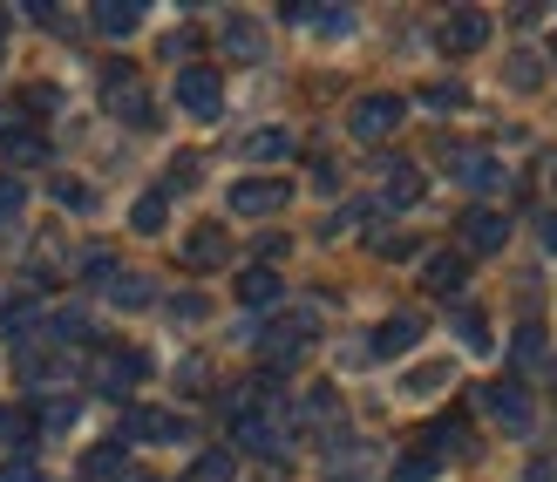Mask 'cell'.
Listing matches in <instances>:
<instances>
[{"mask_svg": "<svg viewBox=\"0 0 557 482\" xmlns=\"http://www.w3.org/2000/svg\"><path fill=\"white\" fill-rule=\"evenodd\" d=\"M102 102H109V116L129 123V129H150V123H157V102H150L144 82H136L129 62H109V69H102Z\"/></svg>", "mask_w": 557, "mask_h": 482, "instance_id": "cell-1", "label": "cell"}, {"mask_svg": "<svg viewBox=\"0 0 557 482\" xmlns=\"http://www.w3.org/2000/svg\"><path fill=\"white\" fill-rule=\"evenodd\" d=\"M442 381H449V367H422V374H414V381H408V394H435Z\"/></svg>", "mask_w": 557, "mask_h": 482, "instance_id": "cell-41", "label": "cell"}, {"mask_svg": "<svg viewBox=\"0 0 557 482\" xmlns=\"http://www.w3.org/2000/svg\"><path fill=\"white\" fill-rule=\"evenodd\" d=\"M75 272H82V286H109V279H116V251H109V245H89Z\"/></svg>", "mask_w": 557, "mask_h": 482, "instance_id": "cell-25", "label": "cell"}, {"mask_svg": "<svg viewBox=\"0 0 557 482\" xmlns=\"http://www.w3.org/2000/svg\"><path fill=\"white\" fill-rule=\"evenodd\" d=\"M232 475H238V462L225 456V448H205V456L184 469V482H232Z\"/></svg>", "mask_w": 557, "mask_h": 482, "instance_id": "cell-23", "label": "cell"}, {"mask_svg": "<svg viewBox=\"0 0 557 482\" xmlns=\"http://www.w3.org/2000/svg\"><path fill=\"white\" fill-rule=\"evenodd\" d=\"M401 96H360L354 102V116H347V129L360 136V144H381V136H395V123H401Z\"/></svg>", "mask_w": 557, "mask_h": 482, "instance_id": "cell-5", "label": "cell"}, {"mask_svg": "<svg viewBox=\"0 0 557 482\" xmlns=\"http://www.w3.org/2000/svg\"><path fill=\"white\" fill-rule=\"evenodd\" d=\"M96 27H102V35H136V27H144V8H136V0H102Z\"/></svg>", "mask_w": 557, "mask_h": 482, "instance_id": "cell-18", "label": "cell"}, {"mask_svg": "<svg viewBox=\"0 0 557 482\" xmlns=\"http://www.w3.org/2000/svg\"><path fill=\"white\" fill-rule=\"evenodd\" d=\"M252 339H259L265 367L278 374V367H293V360L306 354V339H313V313H293V320H278V326H265V333H252Z\"/></svg>", "mask_w": 557, "mask_h": 482, "instance_id": "cell-2", "label": "cell"}, {"mask_svg": "<svg viewBox=\"0 0 557 482\" xmlns=\"http://www.w3.org/2000/svg\"><path fill=\"white\" fill-rule=\"evenodd\" d=\"M510 82H517V89H537V82H544L537 54H517V62H510Z\"/></svg>", "mask_w": 557, "mask_h": 482, "instance_id": "cell-36", "label": "cell"}, {"mask_svg": "<svg viewBox=\"0 0 557 482\" xmlns=\"http://www.w3.org/2000/svg\"><path fill=\"white\" fill-rule=\"evenodd\" d=\"M0 482H41V469L21 456V462H8V469H0Z\"/></svg>", "mask_w": 557, "mask_h": 482, "instance_id": "cell-43", "label": "cell"}, {"mask_svg": "<svg viewBox=\"0 0 557 482\" xmlns=\"http://www.w3.org/2000/svg\"><path fill=\"white\" fill-rule=\"evenodd\" d=\"M163 218H171V190H144V197L129 205V224H136V232H163Z\"/></svg>", "mask_w": 557, "mask_h": 482, "instance_id": "cell-20", "label": "cell"}, {"mask_svg": "<svg viewBox=\"0 0 557 482\" xmlns=\"http://www.w3.org/2000/svg\"><path fill=\"white\" fill-rule=\"evenodd\" d=\"M245 157H252V163H278V157H293V136L286 129H252V136H245Z\"/></svg>", "mask_w": 557, "mask_h": 482, "instance_id": "cell-22", "label": "cell"}, {"mask_svg": "<svg viewBox=\"0 0 557 482\" xmlns=\"http://www.w3.org/2000/svg\"><path fill=\"white\" fill-rule=\"evenodd\" d=\"M177 109L198 123H218V109H225V82H218V69H184L177 75Z\"/></svg>", "mask_w": 557, "mask_h": 482, "instance_id": "cell-3", "label": "cell"}, {"mask_svg": "<svg viewBox=\"0 0 557 482\" xmlns=\"http://www.w3.org/2000/svg\"><path fill=\"white\" fill-rule=\"evenodd\" d=\"M144 374H150V360L136 354V347H102V354H96V387H102V394H129Z\"/></svg>", "mask_w": 557, "mask_h": 482, "instance_id": "cell-6", "label": "cell"}, {"mask_svg": "<svg viewBox=\"0 0 557 482\" xmlns=\"http://www.w3.org/2000/svg\"><path fill=\"white\" fill-rule=\"evenodd\" d=\"M550 177H557V170H550Z\"/></svg>", "mask_w": 557, "mask_h": 482, "instance_id": "cell-48", "label": "cell"}, {"mask_svg": "<svg viewBox=\"0 0 557 482\" xmlns=\"http://www.w3.org/2000/svg\"><path fill=\"white\" fill-rule=\"evenodd\" d=\"M462 279H469V259H462V251H429V265H422V286H429V293L456 299Z\"/></svg>", "mask_w": 557, "mask_h": 482, "instance_id": "cell-13", "label": "cell"}, {"mask_svg": "<svg viewBox=\"0 0 557 482\" xmlns=\"http://www.w3.org/2000/svg\"><path fill=\"white\" fill-rule=\"evenodd\" d=\"M129 469V456H123V442H96L89 456H82V475L75 482H116Z\"/></svg>", "mask_w": 557, "mask_h": 482, "instance_id": "cell-17", "label": "cell"}, {"mask_svg": "<svg viewBox=\"0 0 557 482\" xmlns=\"http://www.w3.org/2000/svg\"><path fill=\"white\" fill-rule=\"evenodd\" d=\"M490 41V14H476V8H456L449 21H442V48L449 54H476Z\"/></svg>", "mask_w": 557, "mask_h": 482, "instance_id": "cell-11", "label": "cell"}, {"mask_svg": "<svg viewBox=\"0 0 557 482\" xmlns=\"http://www.w3.org/2000/svg\"><path fill=\"white\" fill-rule=\"evenodd\" d=\"M184 184H198V157H177L171 163V190H184Z\"/></svg>", "mask_w": 557, "mask_h": 482, "instance_id": "cell-42", "label": "cell"}, {"mask_svg": "<svg viewBox=\"0 0 557 482\" xmlns=\"http://www.w3.org/2000/svg\"><path fill=\"white\" fill-rule=\"evenodd\" d=\"M109 299H116L123 313H136V306H150V299H157V286H150L144 272H136V279H109Z\"/></svg>", "mask_w": 557, "mask_h": 482, "instance_id": "cell-26", "label": "cell"}, {"mask_svg": "<svg viewBox=\"0 0 557 482\" xmlns=\"http://www.w3.org/2000/svg\"><path fill=\"white\" fill-rule=\"evenodd\" d=\"M456 184H469V190H504V163H496L490 150H456Z\"/></svg>", "mask_w": 557, "mask_h": 482, "instance_id": "cell-14", "label": "cell"}, {"mask_svg": "<svg viewBox=\"0 0 557 482\" xmlns=\"http://www.w3.org/2000/svg\"><path fill=\"white\" fill-rule=\"evenodd\" d=\"M171 320H205V299L198 293H177L171 299Z\"/></svg>", "mask_w": 557, "mask_h": 482, "instance_id": "cell-40", "label": "cell"}, {"mask_svg": "<svg viewBox=\"0 0 557 482\" xmlns=\"http://www.w3.org/2000/svg\"><path fill=\"white\" fill-rule=\"evenodd\" d=\"M414 339H422V313H387L381 326H374V339H368V354L374 360H395V354H408Z\"/></svg>", "mask_w": 557, "mask_h": 482, "instance_id": "cell-10", "label": "cell"}, {"mask_svg": "<svg viewBox=\"0 0 557 482\" xmlns=\"http://www.w3.org/2000/svg\"><path fill=\"white\" fill-rule=\"evenodd\" d=\"M483 408H490L496 421H504L510 435H523V429H531V394H523L517 381H483Z\"/></svg>", "mask_w": 557, "mask_h": 482, "instance_id": "cell-8", "label": "cell"}, {"mask_svg": "<svg viewBox=\"0 0 557 482\" xmlns=\"http://www.w3.org/2000/svg\"><path fill=\"white\" fill-rule=\"evenodd\" d=\"M8 163H48V144L35 129H8Z\"/></svg>", "mask_w": 557, "mask_h": 482, "instance_id": "cell-29", "label": "cell"}, {"mask_svg": "<svg viewBox=\"0 0 557 482\" xmlns=\"http://www.w3.org/2000/svg\"><path fill=\"white\" fill-rule=\"evenodd\" d=\"M123 442H184V421L163 408H129L123 415Z\"/></svg>", "mask_w": 557, "mask_h": 482, "instance_id": "cell-12", "label": "cell"}, {"mask_svg": "<svg viewBox=\"0 0 557 482\" xmlns=\"http://www.w3.org/2000/svg\"><path fill=\"white\" fill-rule=\"evenodd\" d=\"M225 259H232V238L218 232V224H205V232H190V238H184V265L211 272V265H225Z\"/></svg>", "mask_w": 557, "mask_h": 482, "instance_id": "cell-16", "label": "cell"}, {"mask_svg": "<svg viewBox=\"0 0 557 482\" xmlns=\"http://www.w3.org/2000/svg\"><path fill=\"white\" fill-rule=\"evenodd\" d=\"M21 381H35V387L62 381V360H48V354H21Z\"/></svg>", "mask_w": 557, "mask_h": 482, "instance_id": "cell-33", "label": "cell"}, {"mask_svg": "<svg viewBox=\"0 0 557 482\" xmlns=\"http://www.w3.org/2000/svg\"><path fill=\"white\" fill-rule=\"evenodd\" d=\"M278 293H286V286H278L272 265H252V272L238 279V299H245V306H278Z\"/></svg>", "mask_w": 557, "mask_h": 482, "instance_id": "cell-19", "label": "cell"}, {"mask_svg": "<svg viewBox=\"0 0 557 482\" xmlns=\"http://www.w3.org/2000/svg\"><path fill=\"white\" fill-rule=\"evenodd\" d=\"M531 482H557V462H531Z\"/></svg>", "mask_w": 557, "mask_h": 482, "instance_id": "cell-45", "label": "cell"}, {"mask_svg": "<svg viewBox=\"0 0 557 482\" xmlns=\"http://www.w3.org/2000/svg\"><path fill=\"white\" fill-rule=\"evenodd\" d=\"M537 238H544V251H557V211H550V218H537Z\"/></svg>", "mask_w": 557, "mask_h": 482, "instance_id": "cell-44", "label": "cell"}, {"mask_svg": "<svg viewBox=\"0 0 557 482\" xmlns=\"http://www.w3.org/2000/svg\"><path fill=\"white\" fill-rule=\"evenodd\" d=\"M395 475H401V482H435V475H442V456H435V448H408Z\"/></svg>", "mask_w": 557, "mask_h": 482, "instance_id": "cell-28", "label": "cell"}, {"mask_svg": "<svg viewBox=\"0 0 557 482\" xmlns=\"http://www.w3.org/2000/svg\"><path fill=\"white\" fill-rule=\"evenodd\" d=\"M41 429H54V435L75 429V401H48V408H41Z\"/></svg>", "mask_w": 557, "mask_h": 482, "instance_id": "cell-38", "label": "cell"}, {"mask_svg": "<svg viewBox=\"0 0 557 482\" xmlns=\"http://www.w3.org/2000/svg\"><path fill=\"white\" fill-rule=\"evenodd\" d=\"M0 429H8V415H0Z\"/></svg>", "mask_w": 557, "mask_h": 482, "instance_id": "cell-47", "label": "cell"}, {"mask_svg": "<svg viewBox=\"0 0 557 482\" xmlns=\"http://www.w3.org/2000/svg\"><path fill=\"white\" fill-rule=\"evenodd\" d=\"M0 41H8V21H0Z\"/></svg>", "mask_w": 557, "mask_h": 482, "instance_id": "cell-46", "label": "cell"}, {"mask_svg": "<svg viewBox=\"0 0 557 482\" xmlns=\"http://www.w3.org/2000/svg\"><path fill=\"white\" fill-rule=\"evenodd\" d=\"M456 333H462L469 354H490V320H483V306H456Z\"/></svg>", "mask_w": 557, "mask_h": 482, "instance_id": "cell-24", "label": "cell"}, {"mask_svg": "<svg viewBox=\"0 0 557 482\" xmlns=\"http://www.w3.org/2000/svg\"><path fill=\"white\" fill-rule=\"evenodd\" d=\"M333 415H341V401H333V387L306 394V421H333Z\"/></svg>", "mask_w": 557, "mask_h": 482, "instance_id": "cell-37", "label": "cell"}, {"mask_svg": "<svg viewBox=\"0 0 557 482\" xmlns=\"http://www.w3.org/2000/svg\"><path fill=\"white\" fill-rule=\"evenodd\" d=\"M62 205L69 211H96V190L89 184H62Z\"/></svg>", "mask_w": 557, "mask_h": 482, "instance_id": "cell-39", "label": "cell"}, {"mask_svg": "<svg viewBox=\"0 0 557 482\" xmlns=\"http://www.w3.org/2000/svg\"><path fill=\"white\" fill-rule=\"evenodd\" d=\"M462 435H469V421H462V415H442L435 429H429V442H435V456H449V448H462Z\"/></svg>", "mask_w": 557, "mask_h": 482, "instance_id": "cell-31", "label": "cell"}, {"mask_svg": "<svg viewBox=\"0 0 557 482\" xmlns=\"http://www.w3.org/2000/svg\"><path fill=\"white\" fill-rule=\"evenodd\" d=\"M21 211H27V184L21 177H0V232H8Z\"/></svg>", "mask_w": 557, "mask_h": 482, "instance_id": "cell-32", "label": "cell"}, {"mask_svg": "<svg viewBox=\"0 0 557 482\" xmlns=\"http://www.w3.org/2000/svg\"><path fill=\"white\" fill-rule=\"evenodd\" d=\"M531 360H544V326L537 320L517 326V367H531Z\"/></svg>", "mask_w": 557, "mask_h": 482, "instance_id": "cell-34", "label": "cell"}, {"mask_svg": "<svg viewBox=\"0 0 557 482\" xmlns=\"http://www.w3.org/2000/svg\"><path fill=\"white\" fill-rule=\"evenodd\" d=\"M381 177H387V205L408 211V205H422V170L401 163V157H381Z\"/></svg>", "mask_w": 557, "mask_h": 482, "instance_id": "cell-15", "label": "cell"}, {"mask_svg": "<svg viewBox=\"0 0 557 482\" xmlns=\"http://www.w3.org/2000/svg\"><path fill=\"white\" fill-rule=\"evenodd\" d=\"M238 442H245V456H286L293 429H286V421H278V415L252 408V415H238Z\"/></svg>", "mask_w": 557, "mask_h": 482, "instance_id": "cell-7", "label": "cell"}, {"mask_svg": "<svg viewBox=\"0 0 557 482\" xmlns=\"http://www.w3.org/2000/svg\"><path fill=\"white\" fill-rule=\"evenodd\" d=\"M21 326L35 333V326H41V313H35L27 299H8V306H0V333H14V339H21Z\"/></svg>", "mask_w": 557, "mask_h": 482, "instance_id": "cell-30", "label": "cell"}, {"mask_svg": "<svg viewBox=\"0 0 557 482\" xmlns=\"http://www.w3.org/2000/svg\"><path fill=\"white\" fill-rule=\"evenodd\" d=\"M48 333L75 347V339H89V313H82V306H54V313H48Z\"/></svg>", "mask_w": 557, "mask_h": 482, "instance_id": "cell-27", "label": "cell"}, {"mask_svg": "<svg viewBox=\"0 0 557 482\" xmlns=\"http://www.w3.org/2000/svg\"><path fill=\"white\" fill-rule=\"evenodd\" d=\"M225 48L238 54V62H259V54H265V35H259V21H225Z\"/></svg>", "mask_w": 557, "mask_h": 482, "instance_id": "cell-21", "label": "cell"}, {"mask_svg": "<svg viewBox=\"0 0 557 482\" xmlns=\"http://www.w3.org/2000/svg\"><path fill=\"white\" fill-rule=\"evenodd\" d=\"M504 238H510V218L504 211H490V205L462 211V251H504Z\"/></svg>", "mask_w": 557, "mask_h": 482, "instance_id": "cell-9", "label": "cell"}, {"mask_svg": "<svg viewBox=\"0 0 557 482\" xmlns=\"http://www.w3.org/2000/svg\"><path fill=\"white\" fill-rule=\"evenodd\" d=\"M293 205V184H278V177H245L232 184V211L238 218H278Z\"/></svg>", "mask_w": 557, "mask_h": 482, "instance_id": "cell-4", "label": "cell"}, {"mask_svg": "<svg viewBox=\"0 0 557 482\" xmlns=\"http://www.w3.org/2000/svg\"><path fill=\"white\" fill-rule=\"evenodd\" d=\"M422 102H429V109H462V89H456V82H429Z\"/></svg>", "mask_w": 557, "mask_h": 482, "instance_id": "cell-35", "label": "cell"}]
</instances>
